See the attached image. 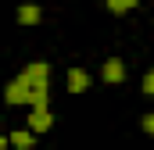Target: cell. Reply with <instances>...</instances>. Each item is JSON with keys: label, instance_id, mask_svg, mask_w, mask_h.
I'll list each match as a JSON object with an SVG mask.
<instances>
[{"label": "cell", "instance_id": "obj_11", "mask_svg": "<svg viewBox=\"0 0 154 150\" xmlns=\"http://www.w3.org/2000/svg\"><path fill=\"white\" fill-rule=\"evenodd\" d=\"M143 93H154V72L143 75Z\"/></svg>", "mask_w": 154, "mask_h": 150}, {"label": "cell", "instance_id": "obj_7", "mask_svg": "<svg viewBox=\"0 0 154 150\" xmlns=\"http://www.w3.org/2000/svg\"><path fill=\"white\" fill-rule=\"evenodd\" d=\"M29 104H32V111H47V89H32Z\"/></svg>", "mask_w": 154, "mask_h": 150}, {"label": "cell", "instance_id": "obj_3", "mask_svg": "<svg viewBox=\"0 0 154 150\" xmlns=\"http://www.w3.org/2000/svg\"><path fill=\"white\" fill-rule=\"evenodd\" d=\"M104 82H122V79H125V68H122V61H118V57H111V61H104Z\"/></svg>", "mask_w": 154, "mask_h": 150}, {"label": "cell", "instance_id": "obj_5", "mask_svg": "<svg viewBox=\"0 0 154 150\" xmlns=\"http://www.w3.org/2000/svg\"><path fill=\"white\" fill-rule=\"evenodd\" d=\"M68 89H72V93H82V89H86V72H82V68H72V72H68Z\"/></svg>", "mask_w": 154, "mask_h": 150}, {"label": "cell", "instance_id": "obj_1", "mask_svg": "<svg viewBox=\"0 0 154 150\" xmlns=\"http://www.w3.org/2000/svg\"><path fill=\"white\" fill-rule=\"evenodd\" d=\"M18 79H25L29 89H47V64H29Z\"/></svg>", "mask_w": 154, "mask_h": 150}, {"label": "cell", "instance_id": "obj_12", "mask_svg": "<svg viewBox=\"0 0 154 150\" xmlns=\"http://www.w3.org/2000/svg\"><path fill=\"white\" fill-rule=\"evenodd\" d=\"M4 143H7V140H4V136H0V150H4Z\"/></svg>", "mask_w": 154, "mask_h": 150}, {"label": "cell", "instance_id": "obj_2", "mask_svg": "<svg viewBox=\"0 0 154 150\" xmlns=\"http://www.w3.org/2000/svg\"><path fill=\"white\" fill-rule=\"evenodd\" d=\"M29 86H25V79H14L11 86H7V104H29Z\"/></svg>", "mask_w": 154, "mask_h": 150}, {"label": "cell", "instance_id": "obj_10", "mask_svg": "<svg viewBox=\"0 0 154 150\" xmlns=\"http://www.w3.org/2000/svg\"><path fill=\"white\" fill-rule=\"evenodd\" d=\"M140 125H143V132H147V136H154V114H143V118H140Z\"/></svg>", "mask_w": 154, "mask_h": 150}, {"label": "cell", "instance_id": "obj_4", "mask_svg": "<svg viewBox=\"0 0 154 150\" xmlns=\"http://www.w3.org/2000/svg\"><path fill=\"white\" fill-rule=\"evenodd\" d=\"M39 18H43V11H39L36 4H22V7H18V22H22V25H36Z\"/></svg>", "mask_w": 154, "mask_h": 150}, {"label": "cell", "instance_id": "obj_6", "mask_svg": "<svg viewBox=\"0 0 154 150\" xmlns=\"http://www.w3.org/2000/svg\"><path fill=\"white\" fill-rule=\"evenodd\" d=\"M29 125H32V132H43V129L50 125V114H47V111H32V118H29Z\"/></svg>", "mask_w": 154, "mask_h": 150}, {"label": "cell", "instance_id": "obj_9", "mask_svg": "<svg viewBox=\"0 0 154 150\" xmlns=\"http://www.w3.org/2000/svg\"><path fill=\"white\" fill-rule=\"evenodd\" d=\"M133 4H136V0H108V7H111V11H129Z\"/></svg>", "mask_w": 154, "mask_h": 150}, {"label": "cell", "instance_id": "obj_8", "mask_svg": "<svg viewBox=\"0 0 154 150\" xmlns=\"http://www.w3.org/2000/svg\"><path fill=\"white\" fill-rule=\"evenodd\" d=\"M11 143H14L18 150H29V147H32V132H14V136H11Z\"/></svg>", "mask_w": 154, "mask_h": 150}]
</instances>
